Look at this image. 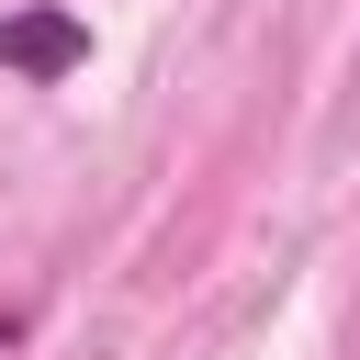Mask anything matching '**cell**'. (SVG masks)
<instances>
[{"mask_svg":"<svg viewBox=\"0 0 360 360\" xmlns=\"http://www.w3.org/2000/svg\"><path fill=\"white\" fill-rule=\"evenodd\" d=\"M0 349H22V315H0Z\"/></svg>","mask_w":360,"mask_h":360,"instance_id":"obj_2","label":"cell"},{"mask_svg":"<svg viewBox=\"0 0 360 360\" xmlns=\"http://www.w3.org/2000/svg\"><path fill=\"white\" fill-rule=\"evenodd\" d=\"M0 68H22L34 90H56L68 68H90V22H79V11H56V0L0 11Z\"/></svg>","mask_w":360,"mask_h":360,"instance_id":"obj_1","label":"cell"}]
</instances>
